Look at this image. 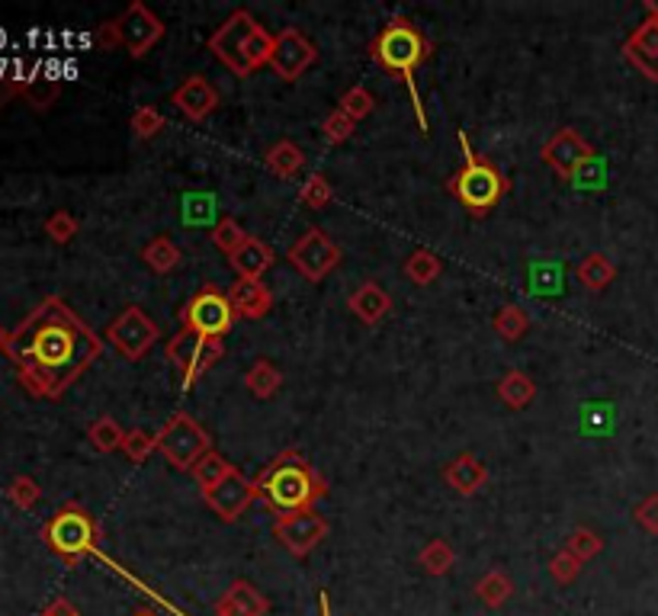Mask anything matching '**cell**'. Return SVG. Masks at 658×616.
Returning a JSON list of instances; mask_svg holds the SVG:
<instances>
[{
  "label": "cell",
  "instance_id": "1",
  "mask_svg": "<svg viewBox=\"0 0 658 616\" xmlns=\"http://www.w3.org/2000/svg\"><path fill=\"white\" fill-rule=\"evenodd\" d=\"M103 353V337L61 299L46 295L13 332L3 357L20 385L36 398H61Z\"/></svg>",
  "mask_w": 658,
  "mask_h": 616
},
{
  "label": "cell",
  "instance_id": "2",
  "mask_svg": "<svg viewBox=\"0 0 658 616\" xmlns=\"http://www.w3.org/2000/svg\"><path fill=\"white\" fill-rule=\"evenodd\" d=\"M430 51H434L430 39L424 36L408 16H395L389 26H382V33L370 43V58L377 61L382 71H389L392 78H399L408 88L422 132H427V116H424V100L418 94L415 74H418V68H422L424 61L430 58Z\"/></svg>",
  "mask_w": 658,
  "mask_h": 616
},
{
  "label": "cell",
  "instance_id": "3",
  "mask_svg": "<svg viewBox=\"0 0 658 616\" xmlns=\"http://www.w3.org/2000/svg\"><path fill=\"white\" fill-rule=\"evenodd\" d=\"M261 498L277 511V514H299V511H315V501L325 498V478L315 473L305 456L296 450L280 453L264 473L254 478Z\"/></svg>",
  "mask_w": 658,
  "mask_h": 616
},
{
  "label": "cell",
  "instance_id": "4",
  "mask_svg": "<svg viewBox=\"0 0 658 616\" xmlns=\"http://www.w3.org/2000/svg\"><path fill=\"white\" fill-rule=\"evenodd\" d=\"M209 51L212 58L229 68L235 78H251L254 71H261L264 65H270V51H274V36L247 13L235 10L212 36H209Z\"/></svg>",
  "mask_w": 658,
  "mask_h": 616
},
{
  "label": "cell",
  "instance_id": "5",
  "mask_svg": "<svg viewBox=\"0 0 658 616\" xmlns=\"http://www.w3.org/2000/svg\"><path fill=\"white\" fill-rule=\"evenodd\" d=\"M457 142L463 148V171L450 181V193L460 199V206H466L470 216L482 219L505 199L508 181L488 158L475 154L466 132H457Z\"/></svg>",
  "mask_w": 658,
  "mask_h": 616
},
{
  "label": "cell",
  "instance_id": "6",
  "mask_svg": "<svg viewBox=\"0 0 658 616\" xmlns=\"http://www.w3.org/2000/svg\"><path fill=\"white\" fill-rule=\"evenodd\" d=\"M43 543L68 566H78L88 556H100V523L74 501L61 504L43 526Z\"/></svg>",
  "mask_w": 658,
  "mask_h": 616
},
{
  "label": "cell",
  "instance_id": "7",
  "mask_svg": "<svg viewBox=\"0 0 658 616\" xmlns=\"http://www.w3.org/2000/svg\"><path fill=\"white\" fill-rule=\"evenodd\" d=\"M209 450H212L209 433L184 411L171 415L158 430V453L181 473H189Z\"/></svg>",
  "mask_w": 658,
  "mask_h": 616
},
{
  "label": "cell",
  "instance_id": "8",
  "mask_svg": "<svg viewBox=\"0 0 658 616\" xmlns=\"http://www.w3.org/2000/svg\"><path fill=\"white\" fill-rule=\"evenodd\" d=\"M164 353L177 367V373L184 380V388H193L196 382L203 380L222 360L226 350H222V340H212V337H203V334L181 328V332L168 340Z\"/></svg>",
  "mask_w": 658,
  "mask_h": 616
},
{
  "label": "cell",
  "instance_id": "9",
  "mask_svg": "<svg viewBox=\"0 0 658 616\" xmlns=\"http://www.w3.org/2000/svg\"><path fill=\"white\" fill-rule=\"evenodd\" d=\"M286 260H289V267H292L302 280L322 283L331 270H337V264H340V247H337V241H331L319 225H312V229H305L302 235L289 244Z\"/></svg>",
  "mask_w": 658,
  "mask_h": 616
},
{
  "label": "cell",
  "instance_id": "10",
  "mask_svg": "<svg viewBox=\"0 0 658 616\" xmlns=\"http://www.w3.org/2000/svg\"><path fill=\"white\" fill-rule=\"evenodd\" d=\"M235 318L238 315L232 309V299L216 286L199 289L184 305V328L203 334V337H212V340H222L226 334L232 332Z\"/></svg>",
  "mask_w": 658,
  "mask_h": 616
},
{
  "label": "cell",
  "instance_id": "11",
  "mask_svg": "<svg viewBox=\"0 0 658 616\" xmlns=\"http://www.w3.org/2000/svg\"><path fill=\"white\" fill-rule=\"evenodd\" d=\"M106 344L116 350V353H123L126 360H141L151 347H154V340H158V325L141 312L139 305H126L109 325H106Z\"/></svg>",
  "mask_w": 658,
  "mask_h": 616
},
{
  "label": "cell",
  "instance_id": "12",
  "mask_svg": "<svg viewBox=\"0 0 658 616\" xmlns=\"http://www.w3.org/2000/svg\"><path fill=\"white\" fill-rule=\"evenodd\" d=\"M116 33H119V48H126L132 58H145L164 39V20L141 0H132L116 16Z\"/></svg>",
  "mask_w": 658,
  "mask_h": 616
},
{
  "label": "cell",
  "instance_id": "13",
  "mask_svg": "<svg viewBox=\"0 0 658 616\" xmlns=\"http://www.w3.org/2000/svg\"><path fill=\"white\" fill-rule=\"evenodd\" d=\"M274 536L280 539V546L296 556L305 559L309 553H315L322 546V539L328 536V521L319 511H299V514H282L274 523Z\"/></svg>",
  "mask_w": 658,
  "mask_h": 616
},
{
  "label": "cell",
  "instance_id": "14",
  "mask_svg": "<svg viewBox=\"0 0 658 616\" xmlns=\"http://www.w3.org/2000/svg\"><path fill=\"white\" fill-rule=\"evenodd\" d=\"M319 61V48L315 43L299 33V30H282L274 36V51H270V68L280 81H299L312 65Z\"/></svg>",
  "mask_w": 658,
  "mask_h": 616
},
{
  "label": "cell",
  "instance_id": "15",
  "mask_svg": "<svg viewBox=\"0 0 658 616\" xmlns=\"http://www.w3.org/2000/svg\"><path fill=\"white\" fill-rule=\"evenodd\" d=\"M261 498V491H257V481H251L244 473H232L226 475L212 491H206L203 495V501H206V508L219 518V521L226 523H235L254 501Z\"/></svg>",
  "mask_w": 658,
  "mask_h": 616
},
{
  "label": "cell",
  "instance_id": "16",
  "mask_svg": "<svg viewBox=\"0 0 658 616\" xmlns=\"http://www.w3.org/2000/svg\"><path fill=\"white\" fill-rule=\"evenodd\" d=\"M540 158L563 177V181H572L578 177L591 161H594V144L588 139H581L575 129H559L550 142L543 144Z\"/></svg>",
  "mask_w": 658,
  "mask_h": 616
},
{
  "label": "cell",
  "instance_id": "17",
  "mask_svg": "<svg viewBox=\"0 0 658 616\" xmlns=\"http://www.w3.org/2000/svg\"><path fill=\"white\" fill-rule=\"evenodd\" d=\"M623 58L649 81H658V3H646V20L623 43Z\"/></svg>",
  "mask_w": 658,
  "mask_h": 616
},
{
  "label": "cell",
  "instance_id": "18",
  "mask_svg": "<svg viewBox=\"0 0 658 616\" xmlns=\"http://www.w3.org/2000/svg\"><path fill=\"white\" fill-rule=\"evenodd\" d=\"M171 103L187 116L189 123H203L206 116H212L219 109V91L206 78L189 74L187 81L171 94Z\"/></svg>",
  "mask_w": 658,
  "mask_h": 616
},
{
  "label": "cell",
  "instance_id": "19",
  "mask_svg": "<svg viewBox=\"0 0 658 616\" xmlns=\"http://www.w3.org/2000/svg\"><path fill=\"white\" fill-rule=\"evenodd\" d=\"M216 616H267L270 614V601L251 584V581H232L229 591H222V597L212 607Z\"/></svg>",
  "mask_w": 658,
  "mask_h": 616
},
{
  "label": "cell",
  "instance_id": "20",
  "mask_svg": "<svg viewBox=\"0 0 658 616\" xmlns=\"http://www.w3.org/2000/svg\"><path fill=\"white\" fill-rule=\"evenodd\" d=\"M443 481H447L457 495L472 498V495H478V491L488 485V469H485V463H478L475 453H460V456H453V460L443 466Z\"/></svg>",
  "mask_w": 658,
  "mask_h": 616
},
{
  "label": "cell",
  "instance_id": "21",
  "mask_svg": "<svg viewBox=\"0 0 658 616\" xmlns=\"http://www.w3.org/2000/svg\"><path fill=\"white\" fill-rule=\"evenodd\" d=\"M229 299H232L238 318H251V322L267 318L270 309H274V292L261 280H238L229 292Z\"/></svg>",
  "mask_w": 658,
  "mask_h": 616
},
{
  "label": "cell",
  "instance_id": "22",
  "mask_svg": "<svg viewBox=\"0 0 658 616\" xmlns=\"http://www.w3.org/2000/svg\"><path fill=\"white\" fill-rule=\"evenodd\" d=\"M229 260H232V267H235V274L241 280H261V277L274 267L277 254H274V247H270L267 241L247 237Z\"/></svg>",
  "mask_w": 658,
  "mask_h": 616
},
{
  "label": "cell",
  "instance_id": "23",
  "mask_svg": "<svg viewBox=\"0 0 658 616\" xmlns=\"http://www.w3.org/2000/svg\"><path fill=\"white\" fill-rule=\"evenodd\" d=\"M347 305H350V312H354L363 325H379V322L392 312V295L379 283H363L360 289L350 292Z\"/></svg>",
  "mask_w": 658,
  "mask_h": 616
},
{
  "label": "cell",
  "instance_id": "24",
  "mask_svg": "<svg viewBox=\"0 0 658 616\" xmlns=\"http://www.w3.org/2000/svg\"><path fill=\"white\" fill-rule=\"evenodd\" d=\"M36 74H39V61H26V58L3 61L0 65V106H7L13 96H23Z\"/></svg>",
  "mask_w": 658,
  "mask_h": 616
},
{
  "label": "cell",
  "instance_id": "25",
  "mask_svg": "<svg viewBox=\"0 0 658 616\" xmlns=\"http://www.w3.org/2000/svg\"><path fill=\"white\" fill-rule=\"evenodd\" d=\"M264 164H267V171H270L274 177L289 181V177H296V174L302 171V164H305V154H302V148H299V144L289 142V139H282V142L270 144V148H267V154H264Z\"/></svg>",
  "mask_w": 658,
  "mask_h": 616
},
{
  "label": "cell",
  "instance_id": "26",
  "mask_svg": "<svg viewBox=\"0 0 658 616\" xmlns=\"http://www.w3.org/2000/svg\"><path fill=\"white\" fill-rule=\"evenodd\" d=\"M511 594H515V581L501 569L485 571V574L475 581V597H478L485 607H492V611H501V607L511 601Z\"/></svg>",
  "mask_w": 658,
  "mask_h": 616
},
{
  "label": "cell",
  "instance_id": "27",
  "mask_svg": "<svg viewBox=\"0 0 658 616\" xmlns=\"http://www.w3.org/2000/svg\"><path fill=\"white\" fill-rule=\"evenodd\" d=\"M575 277H578V283L585 286L588 292H604V289L616 280V267H613L604 254H588V257L575 267Z\"/></svg>",
  "mask_w": 658,
  "mask_h": 616
},
{
  "label": "cell",
  "instance_id": "28",
  "mask_svg": "<svg viewBox=\"0 0 658 616\" xmlns=\"http://www.w3.org/2000/svg\"><path fill=\"white\" fill-rule=\"evenodd\" d=\"M141 257H145V264L154 270V274H171V270H177L181 267V247L171 241L168 235H158V237H151L148 244H145V251H141Z\"/></svg>",
  "mask_w": 658,
  "mask_h": 616
},
{
  "label": "cell",
  "instance_id": "29",
  "mask_svg": "<svg viewBox=\"0 0 658 616\" xmlns=\"http://www.w3.org/2000/svg\"><path fill=\"white\" fill-rule=\"evenodd\" d=\"M533 395H536V382L530 380L523 370H511V373H505L501 382H498V398L508 405V408H527L530 402H533Z\"/></svg>",
  "mask_w": 658,
  "mask_h": 616
},
{
  "label": "cell",
  "instance_id": "30",
  "mask_svg": "<svg viewBox=\"0 0 658 616\" xmlns=\"http://www.w3.org/2000/svg\"><path fill=\"white\" fill-rule=\"evenodd\" d=\"M244 385L254 398H274L280 392L282 385V373L270 363V360H257L247 373H244Z\"/></svg>",
  "mask_w": 658,
  "mask_h": 616
},
{
  "label": "cell",
  "instance_id": "31",
  "mask_svg": "<svg viewBox=\"0 0 658 616\" xmlns=\"http://www.w3.org/2000/svg\"><path fill=\"white\" fill-rule=\"evenodd\" d=\"M418 566L430 578H443V574H450L453 566H457V553H453V546L447 539H430L422 553H418Z\"/></svg>",
  "mask_w": 658,
  "mask_h": 616
},
{
  "label": "cell",
  "instance_id": "32",
  "mask_svg": "<svg viewBox=\"0 0 658 616\" xmlns=\"http://www.w3.org/2000/svg\"><path fill=\"white\" fill-rule=\"evenodd\" d=\"M440 274H443V264H440V257H437L434 251H427V247L412 251L408 260H405V277L415 286H430Z\"/></svg>",
  "mask_w": 658,
  "mask_h": 616
},
{
  "label": "cell",
  "instance_id": "33",
  "mask_svg": "<svg viewBox=\"0 0 658 616\" xmlns=\"http://www.w3.org/2000/svg\"><path fill=\"white\" fill-rule=\"evenodd\" d=\"M232 469H235V466H232L226 456H219L216 450H209V453H206V456H203V460H199L193 469H189V475L196 478L199 491L206 495V491H212V488H216V485H219L226 475L232 473Z\"/></svg>",
  "mask_w": 658,
  "mask_h": 616
},
{
  "label": "cell",
  "instance_id": "34",
  "mask_svg": "<svg viewBox=\"0 0 658 616\" xmlns=\"http://www.w3.org/2000/svg\"><path fill=\"white\" fill-rule=\"evenodd\" d=\"M58 94H61V81L58 78H51V74H46L43 68H39V74L30 81V88L23 91V100L36 109V113H46V109H51V103L58 100Z\"/></svg>",
  "mask_w": 658,
  "mask_h": 616
},
{
  "label": "cell",
  "instance_id": "35",
  "mask_svg": "<svg viewBox=\"0 0 658 616\" xmlns=\"http://www.w3.org/2000/svg\"><path fill=\"white\" fill-rule=\"evenodd\" d=\"M492 328L495 334L501 337V340H520L527 328H530V318H527V312L520 309V305H501L498 312H495V318H492Z\"/></svg>",
  "mask_w": 658,
  "mask_h": 616
},
{
  "label": "cell",
  "instance_id": "36",
  "mask_svg": "<svg viewBox=\"0 0 658 616\" xmlns=\"http://www.w3.org/2000/svg\"><path fill=\"white\" fill-rule=\"evenodd\" d=\"M565 549L585 566V562H591V559H598L601 553H604V539L594 533V530H588V526H578V530H572V536H568V543H565Z\"/></svg>",
  "mask_w": 658,
  "mask_h": 616
},
{
  "label": "cell",
  "instance_id": "37",
  "mask_svg": "<svg viewBox=\"0 0 658 616\" xmlns=\"http://www.w3.org/2000/svg\"><path fill=\"white\" fill-rule=\"evenodd\" d=\"M88 437H91L94 450H100V453H116V450H123L126 430L116 425L113 418H96L94 425L88 427Z\"/></svg>",
  "mask_w": 658,
  "mask_h": 616
},
{
  "label": "cell",
  "instance_id": "38",
  "mask_svg": "<svg viewBox=\"0 0 658 616\" xmlns=\"http://www.w3.org/2000/svg\"><path fill=\"white\" fill-rule=\"evenodd\" d=\"M7 498H10L13 508L33 511V508L39 504V498H43V488H39V481H36L33 475H16V478L7 485Z\"/></svg>",
  "mask_w": 658,
  "mask_h": 616
},
{
  "label": "cell",
  "instance_id": "39",
  "mask_svg": "<svg viewBox=\"0 0 658 616\" xmlns=\"http://www.w3.org/2000/svg\"><path fill=\"white\" fill-rule=\"evenodd\" d=\"M132 132H136V139L141 142H151V139H158L161 132H164V126H168V119H164V113L158 109V106H139L136 113H132Z\"/></svg>",
  "mask_w": 658,
  "mask_h": 616
},
{
  "label": "cell",
  "instance_id": "40",
  "mask_svg": "<svg viewBox=\"0 0 658 616\" xmlns=\"http://www.w3.org/2000/svg\"><path fill=\"white\" fill-rule=\"evenodd\" d=\"M334 199V190H331V181L325 174H312L302 187H299V202L305 209H325Z\"/></svg>",
  "mask_w": 658,
  "mask_h": 616
},
{
  "label": "cell",
  "instance_id": "41",
  "mask_svg": "<svg viewBox=\"0 0 658 616\" xmlns=\"http://www.w3.org/2000/svg\"><path fill=\"white\" fill-rule=\"evenodd\" d=\"M337 103H340L337 109H344V113H347L350 119H357V123H360V119H367V116L377 109V96L370 94L367 88H360V84H357V88H350V91H344Z\"/></svg>",
  "mask_w": 658,
  "mask_h": 616
},
{
  "label": "cell",
  "instance_id": "42",
  "mask_svg": "<svg viewBox=\"0 0 658 616\" xmlns=\"http://www.w3.org/2000/svg\"><path fill=\"white\" fill-rule=\"evenodd\" d=\"M43 232H46L55 244H71L74 235L81 232V222L68 212V209H55L51 216L46 219V225H43Z\"/></svg>",
  "mask_w": 658,
  "mask_h": 616
},
{
  "label": "cell",
  "instance_id": "43",
  "mask_svg": "<svg viewBox=\"0 0 658 616\" xmlns=\"http://www.w3.org/2000/svg\"><path fill=\"white\" fill-rule=\"evenodd\" d=\"M154 450H158V433H148V430H141V427L126 430V440H123V453H126V460H132V463H145Z\"/></svg>",
  "mask_w": 658,
  "mask_h": 616
},
{
  "label": "cell",
  "instance_id": "44",
  "mask_svg": "<svg viewBox=\"0 0 658 616\" xmlns=\"http://www.w3.org/2000/svg\"><path fill=\"white\" fill-rule=\"evenodd\" d=\"M354 132H357V119H350L344 109H334V113L325 116V123H322V136H325L328 144H344Z\"/></svg>",
  "mask_w": 658,
  "mask_h": 616
},
{
  "label": "cell",
  "instance_id": "45",
  "mask_svg": "<svg viewBox=\"0 0 658 616\" xmlns=\"http://www.w3.org/2000/svg\"><path fill=\"white\" fill-rule=\"evenodd\" d=\"M247 237H251V235H247V232H244V229L238 225L235 219H222V222H219V225L212 229V244H216V247H219L222 254H229V257L235 254L238 247H241V244H244Z\"/></svg>",
  "mask_w": 658,
  "mask_h": 616
},
{
  "label": "cell",
  "instance_id": "46",
  "mask_svg": "<svg viewBox=\"0 0 658 616\" xmlns=\"http://www.w3.org/2000/svg\"><path fill=\"white\" fill-rule=\"evenodd\" d=\"M550 574H553L556 584H572V581L581 574V562H578L568 549H563V553H556V556L550 559Z\"/></svg>",
  "mask_w": 658,
  "mask_h": 616
},
{
  "label": "cell",
  "instance_id": "47",
  "mask_svg": "<svg viewBox=\"0 0 658 616\" xmlns=\"http://www.w3.org/2000/svg\"><path fill=\"white\" fill-rule=\"evenodd\" d=\"M633 518H636V523H639L646 533L658 536V495H646V498L636 504Z\"/></svg>",
  "mask_w": 658,
  "mask_h": 616
},
{
  "label": "cell",
  "instance_id": "48",
  "mask_svg": "<svg viewBox=\"0 0 658 616\" xmlns=\"http://www.w3.org/2000/svg\"><path fill=\"white\" fill-rule=\"evenodd\" d=\"M96 43L103 48H119V33H116V20H106L100 30H96Z\"/></svg>",
  "mask_w": 658,
  "mask_h": 616
},
{
  "label": "cell",
  "instance_id": "49",
  "mask_svg": "<svg viewBox=\"0 0 658 616\" xmlns=\"http://www.w3.org/2000/svg\"><path fill=\"white\" fill-rule=\"evenodd\" d=\"M39 616H81V611H78L68 597H55Z\"/></svg>",
  "mask_w": 658,
  "mask_h": 616
},
{
  "label": "cell",
  "instance_id": "50",
  "mask_svg": "<svg viewBox=\"0 0 658 616\" xmlns=\"http://www.w3.org/2000/svg\"><path fill=\"white\" fill-rule=\"evenodd\" d=\"M319 611H322V616H331V604H328V594H325V591L319 594Z\"/></svg>",
  "mask_w": 658,
  "mask_h": 616
},
{
  "label": "cell",
  "instance_id": "51",
  "mask_svg": "<svg viewBox=\"0 0 658 616\" xmlns=\"http://www.w3.org/2000/svg\"><path fill=\"white\" fill-rule=\"evenodd\" d=\"M7 334H10V332H3V328H0V353H3V344H7Z\"/></svg>",
  "mask_w": 658,
  "mask_h": 616
},
{
  "label": "cell",
  "instance_id": "52",
  "mask_svg": "<svg viewBox=\"0 0 658 616\" xmlns=\"http://www.w3.org/2000/svg\"><path fill=\"white\" fill-rule=\"evenodd\" d=\"M132 616H158L154 611H139V614H132Z\"/></svg>",
  "mask_w": 658,
  "mask_h": 616
}]
</instances>
